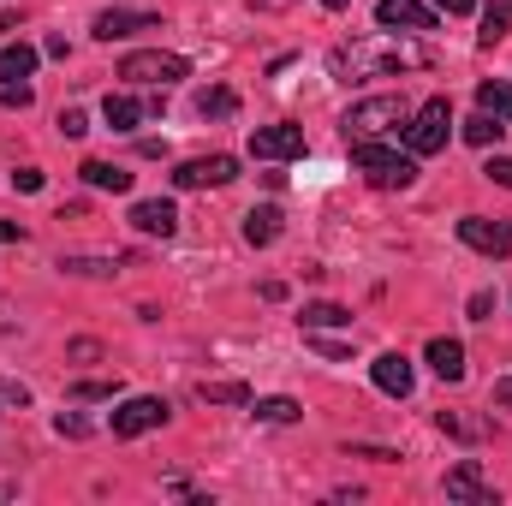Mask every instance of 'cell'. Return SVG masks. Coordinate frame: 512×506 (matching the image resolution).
I'll return each instance as SVG.
<instances>
[{"label":"cell","instance_id":"484cf974","mask_svg":"<svg viewBox=\"0 0 512 506\" xmlns=\"http://www.w3.org/2000/svg\"><path fill=\"white\" fill-rule=\"evenodd\" d=\"M60 268H66V274H114L108 256H60Z\"/></svg>","mask_w":512,"mask_h":506},{"label":"cell","instance_id":"7a4b0ae2","mask_svg":"<svg viewBox=\"0 0 512 506\" xmlns=\"http://www.w3.org/2000/svg\"><path fill=\"white\" fill-rule=\"evenodd\" d=\"M447 126H453V108H447V96L423 102V108L405 120V149H411V155H435V149H447Z\"/></svg>","mask_w":512,"mask_h":506},{"label":"cell","instance_id":"f546056e","mask_svg":"<svg viewBox=\"0 0 512 506\" xmlns=\"http://www.w3.org/2000/svg\"><path fill=\"white\" fill-rule=\"evenodd\" d=\"M84 131H90V120H84L78 108H66V114H60V137H84Z\"/></svg>","mask_w":512,"mask_h":506},{"label":"cell","instance_id":"3957f363","mask_svg":"<svg viewBox=\"0 0 512 506\" xmlns=\"http://www.w3.org/2000/svg\"><path fill=\"white\" fill-rule=\"evenodd\" d=\"M405 120H411V108L399 96H370V102L346 108V137H382V131L405 126Z\"/></svg>","mask_w":512,"mask_h":506},{"label":"cell","instance_id":"4316f807","mask_svg":"<svg viewBox=\"0 0 512 506\" xmlns=\"http://www.w3.org/2000/svg\"><path fill=\"white\" fill-rule=\"evenodd\" d=\"M120 393V381H78L72 387V399H114Z\"/></svg>","mask_w":512,"mask_h":506},{"label":"cell","instance_id":"8992f818","mask_svg":"<svg viewBox=\"0 0 512 506\" xmlns=\"http://www.w3.org/2000/svg\"><path fill=\"white\" fill-rule=\"evenodd\" d=\"M233 179H239V161L233 155H197V161H185L173 173L179 191H209V185H233Z\"/></svg>","mask_w":512,"mask_h":506},{"label":"cell","instance_id":"5bb4252c","mask_svg":"<svg viewBox=\"0 0 512 506\" xmlns=\"http://www.w3.org/2000/svg\"><path fill=\"white\" fill-rule=\"evenodd\" d=\"M137 30H155V12H120L114 6V12L96 18V36L102 42H120V36H137Z\"/></svg>","mask_w":512,"mask_h":506},{"label":"cell","instance_id":"836d02e7","mask_svg":"<svg viewBox=\"0 0 512 506\" xmlns=\"http://www.w3.org/2000/svg\"><path fill=\"white\" fill-rule=\"evenodd\" d=\"M489 310H495V292H477L471 298V322H489Z\"/></svg>","mask_w":512,"mask_h":506},{"label":"cell","instance_id":"2e32d148","mask_svg":"<svg viewBox=\"0 0 512 506\" xmlns=\"http://www.w3.org/2000/svg\"><path fill=\"white\" fill-rule=\"evenodd\" d=\"M78 173H84V185H96V191H114V197L131 191V173L126 167H114V161H84Z\"/></svg>","mask_w":512,"mask_h":506},{"label":"cell","instance_id":"e0dca14e","mask_svg":"<svg viewBox=\"0 0 512 506\" xmlns=\"http://www.w3.org/2000/svg\"><path fill=\"white\" fill-rule=\"evenodd\" d=\"M477 108L495 114V120H512V84L507 78H483L477 84Z\"/></svg>","mask_w":512,"mask_h":506},{"label":"cell","instance_id":"52a82bcc","mask_svg":"<svg viewBox=\"0 0 512 506\" xmlns=\"http://www.w3.org/2000/svg\"><path fill=\"white\" fill-rule=\"evenodd\" d=\"M447 501H465V506H495V483L483 477V465L477 459H459L453 471H447Z\"/></svg>","mask_w":512,"mask_h":506},{"label":"cell","instance_id":"ac0fdd59","mask_svg":"<svg viewBox=\"0 0 512 506\" xmlns=\"http://www.w3.org/2000/svg\"><path fill=\"white\" fill-rule=\"evenodd\" d=\"M197 399L203 405H251V387L245 381H197Z\"/></svg>","mask_w":512,"mask_h":506},{"label":"cell","instance_id":"5b68a950","mask_svg":"<svg viewBox=\"0 0 512 506\" xmlns=\"http://www.w3.org/2000/svg\"><path fill=\"white\" fill-rule=\"evenodd\" d=\"M173 411H167V399H155V393H137V399H126L120 411H114V435L120 441H131V435H149V429H161Z\"/></svg>","mask_w":512,"mask_h":506},{"label":"cell","instance_id":"4fadbf2b","mask_svg":"<svg viewBox=\"0 0 512 506\" xmlns=\"http://www.w3.org/2000/svg\"><path fill=\"white\" fill-rule=\"evenodd\" d=\"M423 364L441 381H465V346H459V340H429V346H423Z\"/></svg>","mask_w":512,"mask_h":506},{"label":"cell","instance_id":"83f0119b","mask_svg":"<svg viewBox=\"0 0 512 506\" xmlns=\"http://www.w3.org/2000/svg\"><path fill=\"white\" fill-rule=\"evenodd\" d=\"M0 102H6V108H30L36 96H30V84H0Z\"/></svg>","mask_w":512,"mask_h":506},{"label":"cell","instance_id":"44dd1931","mask_svg":"<svg viewBox=\"0 0 512 506\" xmlns=\"http://www.w3.org/2000/svg\"><path fill=\"white\" fill-rule=\"evenodd\" d=\"M256 423H298L304 411H298V399H286V393H274V399H251Z\"/></svg>","mask_w":512,"mask_h":506},{"label":"cell","instance_id":"8d00e7d4","mask_svg":"<svg viewBox=\"0 0 512 506\" xmlns=\"http://www.w3.org/2000/svg\"><path fill=\"white\" fill-rule=\"evenodd\" d=\"M495 405H501V411H512V376L495 381Z\"/></svg>","mask_w":512,"mask_h":506},{"label":"cell","instance_id":"4dcf8cb0","mask_svg":"<svg viewBox=\"0 0 512 506\" xmlns=\"http://www.w3.org/2000/svg\"><path fill=\"white\" fill-rule=\"evenodd\" d=\"M483 173H489V179H495V185H507V191H512V155H495V161H489V167H483Z\"/></svg>","mask_w":512,"mask_h":506},{"label":"cell","instance_id":"277c9868","mask_svg":"<svg viewBox=\"0 0 512 506\" xmlns=\"http://www.w3.org/2000/svg\"><path fill=\"white\" fill-rule=\"evenodd\" d=\"M185 72H191V66H185L179 54H161V48H149V54H126V60H120V78H131V84H161V90L179 84Z\"/></svg>","mask_w":512,"mask_h":506},{"label":"cell","instance_id":"ffe728a7","mask_svg":"<svg viewBox=\"0 0 512 506\" xmlns=\"http://www.w3.org/2000/svg\"><path fill=\"white\" fill-rule=\"evenodd\" d=\"M316 328H352V310L346 304H304V334Z\"/></svg>","mask_w":512,"mask_h":506},{"label":"cell","instance_id":"603a6c76","mask_svg":"<svg viewBox=\"0 0 512 506\" xmlns=\"http://www.w3.org/2000/svg\"><path fill=\"white\" fill-rule=\"evenodd\" d=\"M501 131H507V120H495V114H471L465 120V143H477V149H489V143H501Z\"/></svg>","mask_w":512,"mask_h":506},{"label":"cell","instance_id":"7c38bea8","mask_svg":"<svg viewBox=\"0 0 512 506\" xmlns=\"http://www.w3.org/2000/svg\"><path fill=\"white\" fill-rule=\"evenodd\" d=\"M370 376H376V387H382V393H393V399H405V393L417 387V376H411V358H399V352H382V358L370 364Z\"/></svg>","mask_w":512,"mask_h":506},{"label":"cell","instance_id":"d6a6232c","mask_svg":"<svg viewBox=\"0 0 512 506\" xmlns=\"http://www.w3.org/2000/svg\"><path fill=\"white\" fill-rule=\"evenodd\" d=\"M12 185H18V191H42V173H36V167H18Z\"/></svg>","mask_w":512,"mask_h":506},{"label":"cell","instance_id":"cb8c5ba5","mask_svg":"<svg viewBox=\"0 0 512 506\" xmlns=\"http://www.w3.org/2000/svg\"><path fill=\"white\" fill-rule=\"evenodd\" d=\"M507 30H512V0H495V6L483 12V36H477V42H483V48H495Z\"/></svg>","mask_w":512,"mask_h":506},{"label":"cell","instance_id":"9c48e42d","mask_svg":"<svg viewBox=\"0 0 512 506\" xmlns=\"http://www.w3.org/2000/svg\"><path fill=\"white\" fill-rule=\"evenodd\" d=\"M459 239H465L471 251H483V256H507L512 251V227L507 221H489V215H465V221H459Z\"/></svg>","mask_w":512,"mask_h":506},{"label":"cell","instance_id":"ba28073f","mask_svg":"<svg viewBox=\"0 0 512 506\" xmlns=\"http://www.w3.org/2000/svg\"><path fill=\"white\" fill-rule=\"evenodd\" d=\"M251 155L256 161H298L304 155V126H256Z\"/></svg>","mask_w":512,"mask_h":506},{"label":"cell","instance_id":"f35d334b","mask_svg":"<svg viewBox=\"0 0 512 506\" xmlns=\"http://www.w3.org/2000/svg\"><path fill=\"white\" fill-rule=\"evenodd\" d=\"M322 6H328V12H346V6H352V0H322Z\"/></svg>","mask_w":512,"mask_h":506},{"label":"cell","instance_id":"30bf717a","mask_svg":"<svg viewBox=\"0 0 512 506\" xmlns=\"http://www.w3.org/2000/svg\"><path fill=\"white\" fill-rule=\"evenodd\" d=\"M131 227L149 233V239H173L179 233V209L167 197H143V203H131Z\"/></svg>","mask_w":512,"mask_h":506},{"label":"cell","instance_id":"f1b7e54d","mask_svg":"<svg viewBox=\"0 0 512 506\" xmlns=\"http://www.w3.org/2000/svg\"><path fill=\"white\" fill-rule=\"evenodd\" d=\"M54 429H60V435H72V441H84V435H90V423H84V417H72V411H60V417H54Z\"/></svg>","mask_w":512,"mask_h":506},{"label":"cell","instance_id":"d4e9b609","mask_svg":"<svg viewBox=\"0 0 512 506\" xmlns=\"http://www.w3.org/2000/svg\"><path fill=\"white\" fill-rule=\"evenodd\" d=\"M233 108H239L233 90H203V96H197V114H203V120H227Z\"/></svg>","mask_w":512,"mask_h":506},{"label":"cell","instance_id":"d590c367","mask_svg":"<svg viewBox=\"0 0 512 506\" xmlns=\"http://www.w3.org/2000/svg\"><path fill=\"white\" fill-rule=\"evenodd\" d=\"M435 6H441L447 18H465V12H471V0H435Z\"/></svg>","mask_w":512,"mask_h":506},{"label":"cell","instance_id":"8fae6325","mask_svg":"<svg viewBox=\"0 0 512 506\" xmlns=\"http://www.w3.org/2000/svg\"><path fill=\"white\" fill-rule=\"evenodd\" d=\"M376 18H382L387 30H435V12L423 0H382Z\"/></svg>","mask_w":512,"mask_h":506},{"label":"cell","instance_id":"1f68e13d","mask_svg":"<svg viewBox=\"0 0 512 506\" xmlns=\"http://www.w3.org/2000/svg\"><path fill=\"white\" fill-rule=\"evenodd\" d=\"M0 399H6V405H30V387H24V381H0Z\"/></svg>","mask_w":512,"mask_h":506},{"label":"cell","instance_id":"e575fe53","mask_svg":"<svg viewBox=\"0 0 512 506\" xmlns=\"http://www.w3.org/2000/svg\"><path fill=\"white\" fill-rule=\"evenodd\" d=\"M310 346H316L322 358H334V364H346V358H352V352H346V346H334V340H310Z\"/></svg>","mask_w":512,"mask_h":506},{"label":"cell","instance_id":"9a60e30c","mask_svg":"<svg viewBox=\"0 0 512 506\" xmlns=\"http://www.w3.org/2000/svg\"><path fill=\"white\" fill-rule=\"evenodd\" d=\"M36 60H42V54H36L30 42H6V48H0V84H24V78L36 72Z\"/></svg>","mask_w":512,"mask_h":506},{"label":"cell","instance_id":"6da1fadb","mask_svg":"<svg viewBox=\"0 0 512 506\" xmlns=\"http://www.w3.org/2000/svg\"><path fill=\"white\" fill-rule=\"evenodd\" d=\"M352 167L370 179V185H382V191H405L411 179H417V155L405 149H387V143H376V137H352Z\"/></svg>","mask_w":512,"mask_h":506},{"label":"cell","instance_id":"d6986e66","mask_svg":"<svg viewBox=\"0 0 512 506\" xmlns=\"http://www.w3.org/2000/svg\"><path fill=\"white\" fill-rule=\"evenodd\" d=\"M274 239H280V209H251V215H245V245L262 251V245H274Z\"/></svg>","mask_w":512,"mask_h":506},{"label":"cell","instance_id":"74e56055","mask_svg":"<svg viewBox=\"0 0 512 506\" xmlns=\"http://www.w3.org/2000/svg\"><path fill=\"white\" fill-rule=\"evenodd\" d=\"M12 239H24V233H18L12 221H0V245H12Z\"/></svg>","mask_w":512,"mask_h":506},{"label":"cell","instance_id":"7402d4cb","mask_svg":"<svg viewBox=\"0 0 512 506\" xmlns=\"http://www.w3.org/2000/svg\"><path fill=\"white\" fill-rule=\"evenodd\" d=\"M102 120L114 131H131L143 120V102H137V96H108V102H102Z\"/></svg>","mask_w":512,"mask_h":506}]
</instances>
